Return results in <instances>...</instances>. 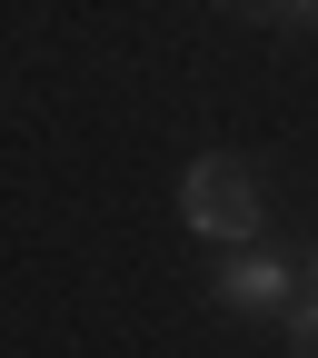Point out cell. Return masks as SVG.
Here are the masks:
<instances>
[{
    "label": "cell",
    "mask_w": 318,
    "mask_h": 358,
    "mask_svg": "<svg viewBox=\"0 0 318 358\" xmlns=\"http://www.w3.org/2000/svg\"><path fill=\"white\" fill-rule=\"evenodd\" d=\"M179 219L209 239V249H259V179L239 150H199L189 169H179Z\"/></svg>",
    "instance_id": "1"
},
{
    "label": "cell",
    "mask_w": 318,
    "mask_h": 358,
    "mask_svg": "<svg viewBox=\"0 0 318 358\" xmlns=\"http://www.w3.org/2000/svg\"><path fill=\"white\" fill-rule=\"evenodd\" d=\"M209 299L229 308V319H289V308H298V259H279V249H239V259H219Z\"/></svg>",
    "instance_id": "2"
},
{
    "label": "cell",
    "mask_w": 318,
    "mask_h": 358,
    "mask_svg": "<svg viewBox=\"0 0 318 358\" xmlns=\"http://www.w3.org/2000/svg\"><path fill=\"white\" fill-rule=\"evenodd\" d=\"M279 329H289V348H298V358H318V289H298V308H289Z\"/></svg>",
    "instance_id": "3"
},
{
    "label": "cell",
    "mask_w": 318,
    "mask_h": 358,
    "mask_svg": "<svg viewBox=\"0 0 318 358\" xmlns=\"http://www.w3.org/2000/svg\"><path fill=\"white\" fill-rule=\"evenodd\" d=\"M249 20H279V30H318V10H249Z\"/></svg>",
    "instance_id": "4"
}]
</instances>
